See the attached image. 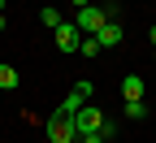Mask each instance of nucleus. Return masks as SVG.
Returning a JSON list of instances; mask_svg holds the SVG:
<instances>
[{"label":"nucleus","mask_w":156,"mask_h":143,"mask_svg":"<svg viewBox=\"0 0 156 143\" xmlns=\"http://www.w3.org/2000/svg\"><path fill=\"white\" fill-rule=\"evenodd\" d=\"M108 22V5H87V9H78V17H74V26H78V35H95ZM117 22V17H113Z\"/></svg>","instance_id":"1"},{"label":"nucleus","mask_w":156,"mask_h":143,"mask_svg":"<svg viewBox=\"0 0 156 143\" xmlns=\"http://www.w3.org/2000/svg\"><path fill=\"white\" fill-rule=\"evenodd\" d=\"M104 126H108L104 113H100V109H91V104H83V109L74 113V134H78V139L91 134V130H104Z\"/></svg>","instance_id":"2"},{"label":"nucleus","mask_w":156,"mask_h":143,"mask_svg":"<svg viewBox=\"0 0 156 143\" xmlns=\"http://www.w3.org/2000/svg\"><path fill=\"white\" fill-rule=\"evenodd\" d=\"M48 139H52V143H78V134H74V117L52 113V117H48Z\"/></svg>","instance_id":"3"},{"label":"nucleus","mask_w":156,"mask_h":143,"mask_svg":"<svg viewBox=\"0 0 156 143\" xmlns=\"http://www.w3.org/2000/svg\"><path fill=\"white\" fill-rule=\"evenodd\" d=\"M122 39H126V35H122V22H113V17H108L100 30H95V44H100V48H117Z\"/></svg>","instance_id":"4"},{"label":"nucleus","mask_w":156,"mask_h":143,"mask_svg":"<svg viewBox=\"0 0 156 143\" xmlns=\"http://www.w3.org/2000/svg\"><path fill=\"white\" fill-rule=\"evenodd\" d=\"M52 35H56V48H61V52H78V26L74 22H61Z\"/></svg>","instance_id":"5"},{"label":"nucleus","mask_w":156,"mask_h":143,"mask_svg":"<svg viewBox=\"0 0 156 143\" xmlns=\"http://www.w3.org/2000/svg\"><path fill=\"white\" fill-rule=\"evenodd\" d=\"M122 95L126 100H143V74H126L122 78Z\"/></svg>","instance_id":"6"},{"label":"nucleus","mask_w":156,"mask_h":143,"mask_svg":"<svg viewBox=\"0 0 156 143\" xmlns=\"http://www.w3.org/2000/svg\"><path fill=\"white\" fill-rule=\"evenodd\" d=\"M17 83H22V78H17V70H13V65H5V61H0V91H13Z\"/></svg>","instance_id":"7"},{"label":"nucleus","mask_w":156,"mask_h":143,"mask_svg":"<svg viewBox=\"0 0 156 143\" xmlns=\"http://www.w3.org/2000/svg\"><path fill=\"white\" fill-rule=\"evenodd\" d=\"M39 22H44L48 30H56V26H61V13H56V5H44V13H39Z\"/></svg>","instance_id":"8"},{"label":"nucleus","mask_w":156,"mask_h":143,"mask_svg":"<svg viewBox=\"0 0 156 143\" xmlns=\"http://www.w3.org/2000/svg\"><path fill=\"white\" fill-rule=\"evenodd\" d=\"M78 143H113V126H104V130H91V134H83Z\"/></svg>","instance_id":"9"},{"label":"nucleus","mask_w":156,"mask_h":143,"mask_svg":"<svg viewBox=\"0 0 156 143\" xmlns=\"http://www.w3.org/2000/svg\"><path fill=\"white\" fill-rule=\"evenodd\" d=\"M143 113H147V104H143V100H126V117H130V121H139Z\"/></svg>","instance_id":"10"},{"label":"nucleus","mask_w":156,"mask_h":143,"mask_svg":"<svg viewBox=\"0 0 156 143\" xmlns=\"http://www.w3.org/2000/svg\"><path fill=\"white\" fill-rule=\"evenodd\" d=\"M78 52H83V56H95V52H100V44H95V35H87V39H78Z\"/></svg>","instance_id":"11"},{"label":"nucleus","mask_w":156,"mask_h":143,"mask_svg":"<svg viewBox=\"0 0 156 143\" xmlns=\"http://www.w3.org/2000/svg\"><path fill=\"white\" fill-rule=\"evenodd\" d=\"M69 5H74V9H87V5H91V0H69Z\"/></svg>","instance_id":"12"},{"label":"nucleus","mask_w":156,"mask_h":143,"mask_svg":"<svg viewBox=\"0 0 156 143\" xmlns=\"http://www.w3.org/2000/svg\"><path fill=\"white\" fill-rule=\"evenodd\" d=\"M147 39H152V44H156V26H152V30H147Z\"/></svg>","instance_id":"13"},{"label":"nucleus","mask_w":156,"mask_h":143,"mask_svg":"<svg viewBox=\"0 0 156 143\" xmlns=\"http://www.w3.org/2000/svg\"><path fill=\"white\" fill-rule=\"evenodd\" d=\"M0 13H5V0H0Z\"/></svg>","instance_id":"14"}]
</instances>
